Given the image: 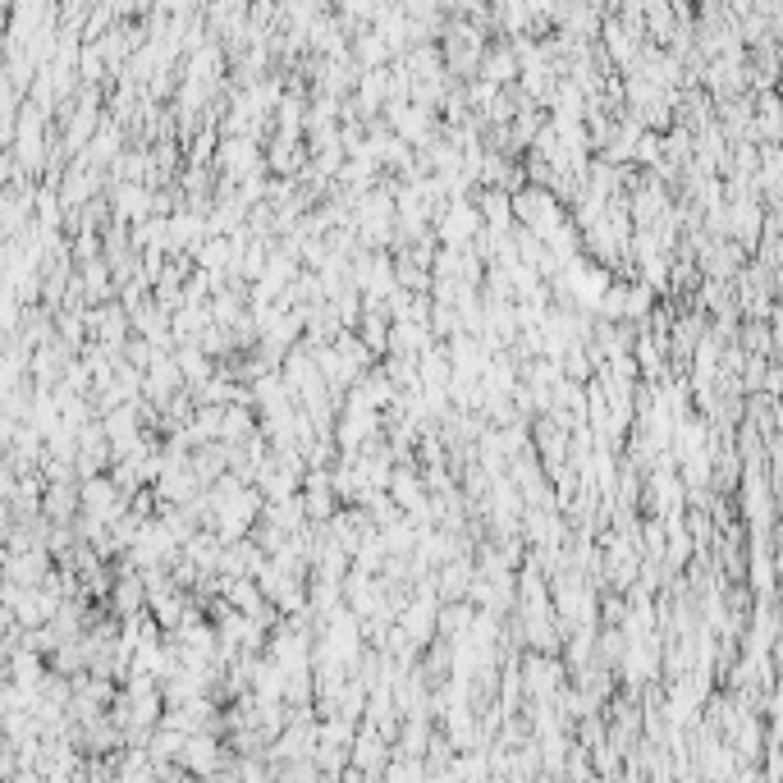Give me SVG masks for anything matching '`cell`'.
Listing matches in <instances>:
<instances>
[{"mask_svg": "<svg viewBox=\"0 0 783 783\" xmlns=\"http://www.w3.org/2000/svg\"><path fill=\"white\" fill-rule=\"evenodd\" d=\"M440 229H445V239H454V243L472 239V234H477V211L458 202V207L445 211V225H440Z\"/></svg>", "mask_w": 783, "mask_h": 783, "instance_id": "obj_1", "label": "cell"}]
</instances>
